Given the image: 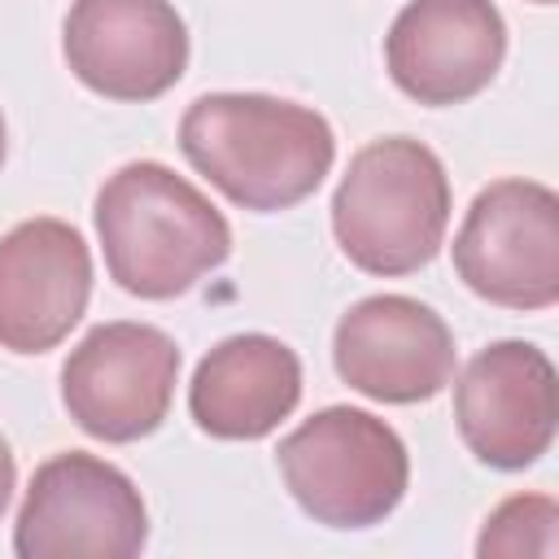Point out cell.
Here are the masks:
<instances>
[{
	"label": "cell",
	"instance_id": "cell-1",
	"mask_svg": "<svg viewBox=\"0 0 559 559\" xmlns=\"http://www.w3.org/2000/svg\"><path fill=\"white\" fill-rule=\"evenodd\" d=\"M179 148L231 205L275 214L323 183L336 135L310 105L266 92H210L183 109Z\"/></svg>",
	"mask_w": 559,
	"mask_h": 559
},
{
	"label": "cell",
	"instance_id": "cell-2",
	"mask_svg": "<svg viewBox=\"0 0 559 559\" xmlns=\"http://www.w3.org/2000/svg\"><path fill=\"white\" fill-rule=\"evenodd\" d=\"M92 214L109 280L144 301L188 293L231 253L223 210L162 162H127L114 170Z\"/></svg>",
	"mask_w": 559,
	"mask_h": 559
},
{
	"label": "cell",
	"instance_id": "cell-3",
	"mask_svg": "<svg viewBox=\"0 0 559 559\" xmlns=\"http://www.w3.org/2000/svg\"><path fill=\"white\" fill-rule=\"evenodd\" d=\"M445 227L450 179L428 144L384 135L349 157L332 192V236L358 271L411 275L437 258Z\"/></svg>",
	"mask_w": 559,
	"mask_h": 559
},
{
	"label": "cell",
	"instance_id": "cell-4",
	"mask_svg": "<svg viewBox=\"0 0 559 559\" xmlns=\"http://www.w3.org/2000/svg\"><path fill=\"white\" fill-rule=\"evenodd\" d=\"M293 502L328 528H371L406 493L411 459L402 437L358 406H328L297 424L280 450Z\"/></svg>",
	"mask_w": 559,
	"mask_h": 559
},
{
	"label": "cell",
	"instance_id": "cell-5",
	"mask_svg": "<svg viewBox=\"0 0 559 559\" xmlns=\"http://www.w3.org/2000/svg\"><path fill=\"white\" fill-rule=\"evenodd\" d=\"M144 542L140 489L122 467L83 450H61L35 467L13 524L17 559H131Z\"/></svg>",
	"mask_w": 559,
	"mask_h": 559
},
{
	"label": "cell",
	"instance_id": "cell-6",
	"mask_svg": "<svg viewBox=\"0 0 559 559\" xmlns=\"http://www.w3.org/2000/svg\"><path fill=\"white\" fill-rule=\"evenodd\" d=\"M459 280L507 310L559 301V197L537 179H493L454 236Z\"/></svg>",
	"mask_w": 559,
	"mask_h": 559
},
{
	"label": "cell",
	"instance_id": "cell-7",
	"mask_svg": "<svg viewBox=\"0 0 559 559\" xmlns=\"http://www.w3.org/2000/svg\"><path fill=\"white\" fill-rule=\"evenodd\" d=\"M179 380V345L153 323H100L61 367V402L70 419L109 445L140 441L162 428Z\"/></svg>",
	"mask_w": 559,
	"mask_h": 559
},
{
	"label": "cell",
	"instance_id": "cell-8",
	"mask_svg": "<svg viewBox=\"0 0 559 559\" xmlns=\"http://www.w3.org/2000/svg\"><path fill=\"white\" fill-rule=\"evenodd\" d=\"M332 362L354 393L411 406L454 380V336L432 306L406 293H376L336 319Z\"/></svg>",
	"mask_w": 559,
	"mask_h": 559
},
{
	"label": "cell",
	"instance_id": "cell-9",
	"mask_svg": "<svg viewBox=\"0 0 559 559\" xmlns=\"http://www.w3.org/2000/svg\"><path fill=\"white\" fill-rule=\"evenodd\" d=\"M454 419L480 463L498 472L533 467L555 441V362L533 341L485 345L454 384Z\"/></svg>",
	"mask_w": 559,
	"mask_h": 559
},
{
	"label": "cell",
	"instance_id": "cell-10",
	"mask_svg": "<svg viewBox=\"0 0 559 559\" xmlns=\"http://www.w3.org/2000/svg\"><path fill=\"white\" fill-rule=\"evenodd\" d=\"M61 48L74 79L109 100H157L188 70V26L170 0H74Z\"/></svg>",
	"mask_w": 559,
	"mask_h": 559
},
{
	"label": "cell",
	"instance_id": "cell-11",
	"mask_svg": "<svg viewBox=\"0 0 559 559\" xmlns=\"http://www.w3.org/2000/svg\"><path fill=\"white\" fill-rule=\"evenodd\" d=\"M507 57V22L493 0H406L384 35L397 92L419 105H463L493 83Z\"/></svg>",
	"mask_w": 559,
	"mask_h": 559
},
{
	"label": "cell",
	"instance_id": "cell-12",
	"mask_svg": "<svg viewBox=\"0 0 559 559\" xmlns=\"http://www.w3.org/2000/svg\"><path fill=\"white\" fill-rule=\"evenodd\" d=\"M92 297V253L79 227L26 218L0 236V345L48 354L70 336Z\"/></svg>",
	"mask_w": 559,
	"mask_h": 559
},
{
	"label": "cell",
	"instance_id": "cell-13",
	"mask_svg": "<svg viewBox=\"0 0 559 559\" xmlns=\"http://www.w3.org/2000/svg\"><path fill=\"white\" fill-rule=\"evenodd\" d=\"M301 402L297 354L266 332L218 341L192 371L188 411L218 441H258L275 432Z\"/></svg>",
	"mask_w": 559,
	"mask_h": 559
},
{
	"label": "cell",
	"instance_id": "cell-14",
	"mask_svg": "<svg viewBox=\"0 0 559 559\" xmlns=\"http://www.w3.org/2000/svg\"><path fill=\"white\" fill-rule=\"evenodd\" d=\"M480 559H515V555H559V507L550 493H515L498 502L476 537Z\"/></svg>",
	"mask_w": 559,
	"mask_h": 559
},
{
	"label": "cell",
	"instance_id": "cell-15",
	"mask_svg": "<svg viewBox=\"0 0 559 559\" xmlns=\"http://www.w3.org/2000/svg\"><path fill=\"white\" fill-rule=\"evenodd\" d=\"M13 485H17V463H13L9 441L0 437V515H4V507H9V498H13Z\"/></svg>",
	"mask_w": 559,
	"mask_h": 559
},
{
	"label": "cell",
	"instance_id": "cell-16",
	"mask_svg": "<svg viewBox=\"0 0 559 559\" xmlns=\"http://www.w3.org/2000/svg\"><path fill=\"white\" fill-rule=\"evenodd\" d=\"M4 144L9 140H4V114H0V166H4Z\"/></svg>",
	"mask_w": 559,
	"mask_h": 559
},
{
	"label": "cell",
	"instance_id": "cell-17",
	"mask_svg": "<svg viewBox=\"0 0 559 559\" xmlns=\"http://www.w3.org/2000/svg\"><path fill=\"white\" fill-rule=\"evenodd\" d=\"M533 4H555V0H533Z\"/></svg>",
	"mask_w": 559,
	"mask_h": 559
}]
</instances>
